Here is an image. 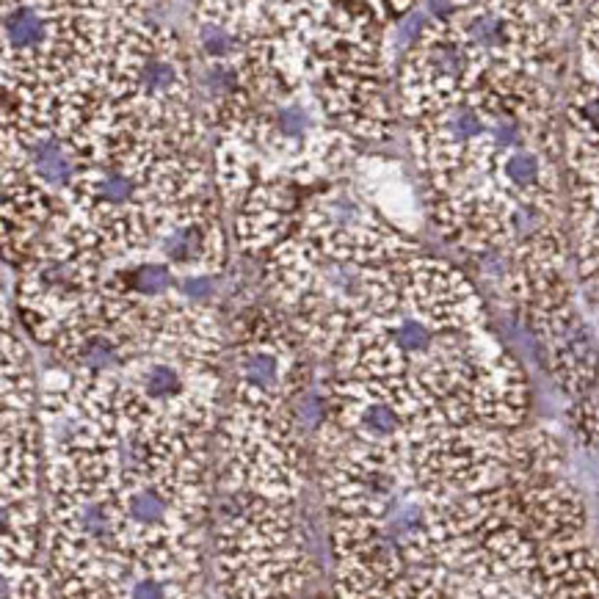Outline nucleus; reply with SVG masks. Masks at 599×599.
<instances>
[{
    "label": "nucleus",
    "mask_w": 599,
    "mask_h": 599,
    "mask_svg": "<svg viewBox=\"0 0 599 599\" xmlns=\"http://www.w3.org/2000/svg\"><path fill=\"white\" fill-rule=\"evenodd\" d=\"M296 503L224 486L216 525V577L232 597L299 594L315 577Z\"/></svg>",
    "instance_id": "f257e3e1"
},
{
    "label": "nucleus",
    "mask_w": 599,
    "mask_h": 599,
    "mask_svg": "<svg viewBox=\"0 0 599 599\" xmlns=\"http://www.w3.org/2000/svg\"><path fill=\"white\" fill-rule=\"evenodd\" d=\"M310 448L312 439L290 415L288 404L277 412L232 404L219 428L221 484L296 503L304 489Z\"/></svg>",
    "instance_id": "f03ea898"
},
{
    "label": "nucleus",
    "mask_w": 599,
    "mask_h": 599,
    "mask_svg": "<svg viewBox=\"0 0 599 599\" xmlns=\"http://www.w3.org/2000/svg\"><path fill=\"white\" fill-rule=\"evenodd\" d=\"M533 340L542 370L566 398L594 395L599 384V343L575 299L517 312Z\"/></svg>",
    "instance_id": "7ed1b4c3"
},
{
    "label": "nucleus",
    "mask_w": 599,
    "mask_h": 599,
    "mask_svg": "<svg viewBox=\"0 0 599 599\" xmlns=\"http://www.w3.org/2000/svg\"><path fill=\"white\" fill-rule=\"evenodd\" d=\"M58 368L75 376H108L139 357V337L122 321L108 318L92 301L64 323L53 343Z\"/></svg>",
    "instance_id": "20e7f679"
},
{
    "label": "nucleus",
    "mask_w": 599,
    "mask_h": 599,
    "mask_svg": "<svg viewBox=\"0 0 599 599\" xmlns=\"http://www.w3.org/2000/svg\"><path fill=\"white\" fill-rule=\"evenodd\" d=\"M155 252L177 271V277L191 274H224L230 265V243L213 199H205L185 219L174 221L163 232Z\"/></svg>",
    "instance_id": "39448f33"
},
{
    "label": "nucleus",
    "mask_w": 599,
    "mask_h": 599,
    "mask_svg": "<svg viewBox=\"0 0 599 599\" xmlns=\"http://www.w3.org/2000/svg\"><path fill=\"white\" fill-rule=\"evenodd\" d=\"M564 161L572 183H599V81L583 75L564 105Z\"/></svg>",
    "instance_id": "423d86ee"
},
{
    "label": "nucleus",
    "mask_w": 599,
    "mask_h": 599,
    "mask_svg": "<svg viewBox=\"0 0 599 599\" xmlns=\"http://www.w3.org/2000/svg\"><path fill=\"white\" fill-rule=\"evenodd\" d=\"M569 235L580 285L599 307V183H572Z\"/></svg>",
    "instance_id": "0eeeda50"
},
{
    "label": "nucleus",
    "mask_w": 599,
    "mask_h": 599,
    "mask_svg": "<svg viewBox=\"0 0 599 599\" xmlns=\"http://www.w3.org/2000/svg\"><path fill=\"white\" fill-rule=\"evenodd\" d=\"M3 566L36 564L42 544L39 497L3 500Z\"/></svg>",
    "instance_id": "6e6552de"
},
{
    "label": "nucleus",
    "mask_w": 599,
    "mask_h": 599,
    "mask_svg": "<svg viewBox=\"0 0 599 599\" xmlns=\"http://www.w3.org/2000/svg\"><path fill=\"white\" fill-rule=\"evenodd\" d=\"M566 426L572 431V437L580 448L599 456V401L594 395L575 398L566 409Z\"/></svg>",
    "instance_id": "1a4fd4ad"
}]
</instances>
